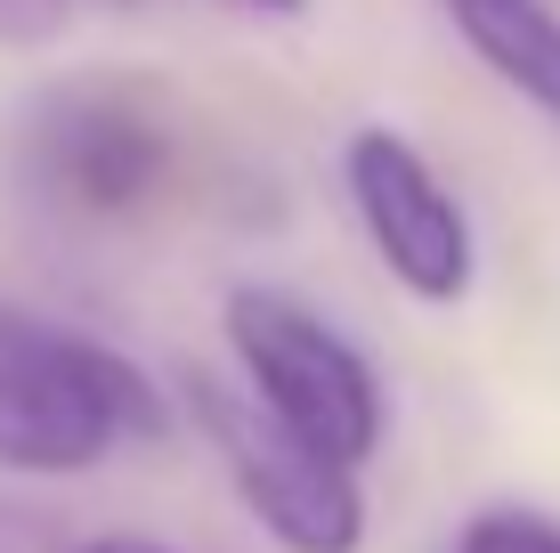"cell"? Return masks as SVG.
Here are the masks:
<instances>
[{
	"label": "cell",
	"mask_w": 560,
	"mask_h": 553,
	"mask_svg": "<svg viewBox=\"0 0 560 553\" xmlns=\"http://www.w3.org/2000/svg\"><path fill=\"white\" fill-rule=\"evenodd\" d=\"M16 180L66 228H139L187 196L196 139L163 82L139 73H82L57 82L16 123Z\"/></svg>",
	"instance_id": "cell-1"
},
{
	"label": "cell",
	"mask_w": 560,
	"mask_h": 553,
	"mask_svg": "<svg viewBox=\"0 0 560 553\" xmlns=\"http://www.w3.org/2000/svg\"><path fill=\"white\" fill-rule=\"evenodd\" d=\"M163 383L114 342L0 301V472L9 481H82L122 448L163 440Z\"/></svg>",
	"instance_id": "cell-2"
},
{
	"label": "cell",
	"mask_w": 560,
	"mask_h": 553,
	"mask_svg": "<svg viewBox=\"0 0 560 553\" xmlns=\"http://www.w3.org/2000/svg\"><path fill=\"white\" fill-rule=\"evenodd\" d=\"M220 342H228V367H236V391L277 431H293L325 464H350V472L374 464L382 431H390V399H382L374 358L317 301L244 277L220 293Z\"/></svg>",
	"instance_id": "cell-3"
},
{
	"label": "cell",
	"mask_w": 560,
	"mask_h": 553,
	"mask_svg": "<svg viewBox=\"0 0 560 553\" xmlns=\"http://www.w3.org/2000/svg\"><path fill=\"white\" fill-rule=\"evenodd\" d=\"M187 415L277 553H365V472L325 464L220 375H187Z\"/></svg>",
	"instance_id": "cell-4"
},
{
	"label": "cell",
	"mask_w": 560,
	"mask_h": 553,
	"mask_svg": "<svg viewBox=\"0 0 560 553\" xmlns=\"http://www.w3.org/2000/svg\"><path fill=\"white\" fill-rule=\"evenodd\" d=\"M341 187H350V212L374 244L382 277L398 285L422 310H455L479 285V228L463 212V196L447 187L407 130L390 123H358L341 139Z\"/></svg>",
	"instance_id": "cell-5"
},
{
	"label": "cell",
	"mask_w": 560,
	"mask_h": 553,
	"mask_svg": "<svg viewBox=\"0 0 560 553\" xmlns=\"http://www.w3.org/2000/svg\"><path fill=\"white\" fill-rule=\"evenodd\" d=\"M447 16L495 82H512L536 114L560 123V16H552V0H447Z\"/></svg>",
	"instance_id": "cell-6"
},
{
	"label": "cell",
	"mask_w": 560,
	"mask_h": 553,
	"mask_svg": "<svg viewBox=\"0 0 560 553\" xmlns=\"http://www.w3.org/2000/svg\"><path fill=\"white\" fill-rule=\"evenodd\" d=\"M455 553H560V521L536 505H488L463 521Z\"/></svg>",
	"instance_id": "cell-7"
},
{
	"label": "cell",
	"mask_w": 560,
	"mask_h": 553,
	"mask_svg": "<svg viewBox=\"0 0 560 553\" xmlns=\"http://www.w3.org/2000/svg\"><path fill=\"white\" fill-rule=\"evenodd\" d=\"M82 0H0V49H49Z\"/></svg>",
	"instance_id": "cell-8"
},
{
	"label": "cell",
	"mask_w": 560,
	"mask_h": 553,
	"mask_svg": "<svg viewBox=\"0 0 560 553\" xmlns=\"http://www.w3.org/2000/svg\"><path fill=\"white\" fill-rule=\"evenodd\" d=\"M73 553H179V545H163V538H130V529H106V538H90V545H73Z\"/></svg>",
	"instance_id": "cell-9"
},
{
	"label": "cell",
	"mask_w": 560,
	"mask_h": 553,
	"mask_svg": "<svg viewBox=\"0 0 560 553\" xmlns=\"http://www.w3.org/2000/svg\"><path fill=\"white\" fill-rule=\"evenodd\" d=\"M244 9H260V16H301L308 0H244Z\"/></svg>",
	"instance_id": "cell-10"
}]
</instances>
